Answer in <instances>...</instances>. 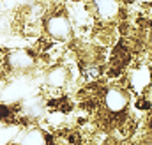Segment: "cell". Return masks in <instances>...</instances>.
<instances>
[{
	"label": "cell",
	"instance_id": "6da1fadb",
	"mask_svg": "<svg viewBox=\"0 0 152 145\" xmlns=\"http://www.w3.org/2000/svg\"><path fill=\"white\" fill-rule=\"evenodd\" d=\"M46 30L48 34L53 37V39H58V41H64L71 36V25H69V20L64 16V14H51L46 21Z\"/></svg>",
	"mask_w": 152,
	"mask_h": 145
},
{
	"label": "cell",
	"instance_id": "7a4b0ae2",
	"mask_svg": "<svg viewBox=\"0 0 152 145\" xmlns=\"http://www.w3.org/2000/svg\"><path fill=\"white\" fill-rule=\"evenodd\" d=\"M5 62H7L11 71H28L34 66V57L23 50H16V51H11L7 55Z\"/></svg>",
	"mask_w": 152,
	"mask_h": 145
},
{
	"label": "cell",
	"instance_id": "3957f363",
	"mask_svg": "<svg viewBox=\"0 0 152 145\" xmlns=\"http://www.w3.org/2000/svg\"><path fill=\"white\" fill-rule=\"evenodd\" d=\"M127 105V99H126V94L118 89H110L104 96V106H106V111L110 115L117 117L120 111H124Z\"/></svg>",
	"mask_w": 152,
	"mask_h": 145
},
{
	"label": "cell",
	"instance_id": "277c9868",
	"mask_svg": "<svg viewBox=\"0 0 152 145\" xmlns=\"http://www.w3.org/2000/svg\"><path fill=\"white\" fill-rule=\"evenodd\" d=\"M129 57H131V53H129L127 46L126 44H118L115 48L113 55H112V69L113 71H120L129 62Z\"/></svg>",
	"mask_w": 152,
	"mask_h": 145
},
{
	"label": "cell",
	"instance_id": "5b68a950",
	"mask_svg": "<svg viewBox=\"0 0 152 145\" xmlns=\"http://www.w3.org/2000/svg\"><path fill=\"white\" fill-rule=\"evenodd\" d=\"M12 113H11V108H7L5 105H0V120H5L9 119Z\"/></svg>",
	"mask_w": 152,
	"mask_h": 145
}]
</instances>
